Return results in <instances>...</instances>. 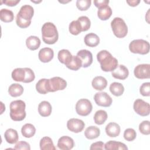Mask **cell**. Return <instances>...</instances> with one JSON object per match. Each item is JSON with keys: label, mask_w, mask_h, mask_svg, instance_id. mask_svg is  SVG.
Returning a JSON list of instances; mask_svg holds the SVG:
<instances>
[{"label": "cell", "mask_w": 150, "mask_h": 150, "mask_svg": "<svg viewBox=\"0 0 150 150\" xmlns=\"http://www.w3.org/2000/svg\"><path fill=\"white\" fill-rule=\"evenodd\" d=\"M98 62L104 71H112L118 66V60L106 50L100 51L97 54Z\"/></svg>", "instance_id": "6da1fadb"}, {"label": "cell", "mask_w": 150, "mask_h": 150, "mask_svg": "<svg viewBox=\"0 0 150 150\" xmlns=\"http://www.w3.org/2000/svg\"><path fill=\"white\" fill-rule=\"evenodd\" d=\"M34 14L33 8L29 5L21 6L16 15V23L21 28H26L31 23V19Z\"/></svg>", "instance_id": "7a4b0ae2"}, {"label": "cell", "mask_w": 150, "mask_h": 150, "mask_svg": "<svg viewBox=\"0 0 150 150\" xmlns=\"http://www.w3.org/2000/svg\"><path fill=\"white\" fill-rule=\"evenodd\" d=\"M42 36L45 43L49 45L55 43L59 38L56 26L52 22L45 23L42 27Z\"/></svg>", "instance_id": "3957f363"}, {"label": "cell", "mask_w": 150, "mask_h": 150, "mask_svg": "<svg viewBox=\"0 0 150 150\" xmlns=\"http://www.w3.org/2000/svg\"><path fill=\"white\" fill-rule=\"evenodd\" d=\"M26 104L21 100L12 101L9 105L10 117L15 121H21L25 119L26 115L25 111Z\"/></svg>", "instance_id": "277c9868"}, {"label": "cell", "mask_w": 150, "mask_h": 150, "mask_svg": "<svg viewBox=\"0 0 150 150\" xmlns=\"http://www.w3.org/2000/svg\"><path fill=\"white\" fill-rule=\"evenodd\" d=\"M114 35L118 38H124L128 33V27L125 21L121 18L115 17L111 22Z\"/></svg>", "instance_id": "5b68a950"}, {"label": "cell", "mask_w": 150, "mask_h": 150, "mask_svg": "<svg viewBox=\"0 0 150 150\" xmlns=\"http://www.w3.org/2000/svg\"><path fill=\"white\" fill-rule=\"evenodd\" d=\"M129 49L133 53L146 54L149 52V43L144 39H135L130 42Z\"/></svg>", "instance_id": "8992f818"}, {"label": "cell", "mask_w": 150, "mask_h": 150, "mask_svg": "<svg viewBox=\"0 0 150 150\" xmlns=\"http://www.w3.org/2000/svg\"><path fill=\"white\" fill-rule=\"evenodd\" d=\"M93 105L90 100L81 98L78 100L76 104V112L81 116H87L92 111Z\"/></svg>", "instance_id": "52a82bcc"}, {"label": "cell", "mask_w": 150, "mask_h": 150, "mask_svg": "<svg viewBox=\"0 0 150 150\" xmlns=\"http://www.w3.org/2000/svg\"><path fill=\"white\" fill-rule=\"evenodd\" d=\"M67 86V82L60 77H53L48 79V87L49 92H54L63 90Z\"/></svg>", "instance_id": "ba28073f"}, {"label": "cell", "mask_w": 150, "mask_h": 150, "mask_svg": "<svg viewBox=\"0 0 150 150\" xmlns=\"http://www.w3.org/2000/svg\"><path fill=\"white\" fill-rule=\"evenodd\" d=\"M134 111L141 116H147L150 112V105L147 102L142 99H137L133 105Z\"/></svg>", "instance_id": "9c48e42d"}, {"label": "cell", "mask_w": 150, "mask_h": 150, "mask_svg": "<svg viewBox=\"0 0 150 150\" xmlns=\"http://www.w3.org/2000/svg\"><path fill=\"white\" fill-rule=\"evenodd\" d=\"M94 99L96 103L101 107H110L112 102L111 97L106 92H99L95 94Z\"/></svg>", "instance_id": "30bf717a"}, {"label": "cell", "mask_w": 150, "mask_h": 150, "mask_svg": "<svg viewBox=\"0 0 150 150\" xmlns=\"http://www.w3.org/2000/svg\"><path fill=\"white\" fill-rule=\"evenodd\" d=\"M150 64H141L137 65L134 70V76L139 79H149L150 77Z\"/></svg>", "instance_id": "8fae6325"}, {"label": "cell", "mask_w": 150, "mask_h": 150, "mask_svg": "<svg viewBox=\"0 0 150 150\" xmlns=\"http://www.w3.org/2000/svg\"><path fill=\"white\" fill-rule=\"evenodd\" d=\"M85 127V123L81 120L78 118H71L67 122L68 129L73 132L78 133L83 131Z\"/></svg>", "instance_id": "7c38bea8"}, {"label": "cell", "mask_w": 150, "mask_h": 150, "mask_svg": "<svg viewBox=\"0 0 150 150\" xmlns=\"http://www.w3.org/2000/svg\"><path fill=\"white\" fill-rule=\"evenodd\" d=\"M77 56L80 59L82 62V67L84 68L88 67L93 63V55L91 52L86 49L79 50Z\"/></svg>", "instance_id": "4fadbf2b"}, {"label": "cell", "mask_w": 150, "mask_h": 150, "mask_svg": "<svg viewBox=\"0 0 150 150\" xmlns=\"http://www.w3.org/2000/svg\"><path fill=\"white\" fill-rule=\"evenodd\" d=\"M57 146L62 150L71 149L74 146V141L70 137L62 136L58 140Z\"/></svg>", "instance_id": "5bb4252c"}, {"label": "cell", "mask_w": 150, "mask_h": 150, "mask_svg": "<svg viewBox=\"0 0 150 150\" xmlns=\"http://www.w3.org/2000/svg\"><path fill=\"white\" fill-rule=\"evenodd\" d=\"M54 56V52L50 47L41 49L38 54L39 59L43 63H47L52 60Z\"/></svg>", "instance_id": "9a60e30c"}, {"label": "cell", "mask_w": 150, "mask_h": 150, "mask_svg": "<svg viewBox=\"0 0 150 150\" xmlns=\"http://www.w3.org/2000/svg\"><path fill=\"white\" fill-rule=\"evenodd\" d=\"M112 76L117 79L124 80L128 77L129 75L128 69L124 65H118L117 68L111 73Z\"/></svg>", "instance_id": "2e32d148"}, {"label": "cell", "mask_w": 150, "mask_h": 150, "mask_svg": "<svg viewBox=\"0 0 150 150\" xmlns=\"http://www.w3.org/2000/svg\"><path fill=\"white\" fill-rule=\"evenodd\" d=\"M105 132L110 137H116L120 134V125L115 122H110L105 127Z\"/></svg>", "instance_id": "e0dca14e"}, {"label": "cell", "mask_w": 150, "mask_h": 150, "mask_svg": "<svg viewBox=\"0 0 150 150\" xmlns=\"http://www.w3.org/2000/svg\"><path fill=\"white\" fill-rule=\"evenodd\" d=\"M91 84L95 90L101 91L107 87V81L103 76H96L92 80Z\"/></svg>", "instance_id": "ac0fdd59"}, {"label": "cell", "mask_w": 150, "mask_h": 150, "mask_svg": "<svg viewBox=\"0 0 150 150\" xmlns=\"http://www.w3.org/2000/svg\"><path fill=\"white\" fill-rule=\"evenodd\" d=\"M52 105L49 102L43 101L38 105V112L42 117H48L52 112Z\"/></svg>", "instance_id": "d6986e66"}, {"label": "cell", "mask_w": 150, "mask_h": 150, "mask_svg": "<svg viewBox=\"0 0 150 150\" xmlns=\"http://www.w3.org/2000/svg\"><path fill=\"white\" fill-rule=\"evenodd\" d=\"M106 150H127L128 147L125 144L115 141H109L104 144Z\"/></svg>", "instance_id": "ffe728a7"}, {"label": "cell", "mask_w": 150, "mask_h": 150, "mask_svg": "<svg viewBox=\"0 0 150 150\" xmlns=\"http://www.w3.org/2000/svg\"><path fill=\"white\" fill-rule=\"evenodd\" d=\"M4 137L6 142L11 144L16 143L19 139L18 132L12 128H9L6 130L4 133Z\"/></svg>", "instance_id": "44dd1931"}, {"label": "cell", "mask_w": 150, "mask_h": 150, "mask_svg": "<svg viewBox=\"0 0 150 150\" xmlns=\"http://www.w3.org/2000/svg\"><path fill=\"white\" fill-rule=\"evenodd\" d=\"M85 44L89 47H96L100 43L99 37L94 33L87 34L84 39Z\"/></svg>", "instance_id": "7402d4cb"}, {"label": "cell", "mask_w": 150, "mask_h": 150, "mask_svg": "<svg viewBox=\"0 0 150 150\" xmlns=\"http://www.w3.org/2000/svg\"><path fill=\"white\" fill-rule=\"evenodd\" d=\"M26 70L25 68H16L14 69L11 74L12 78L16 81L24 82L26 79Z\"/></svg>", "instance_id": "603a6c76"}, {"label": "cell", "mask_w": 150, "mask_h": 150, "mask_svg": "<svg viewBox=\"0 0 150 150\" xmlns=\"http://www.w3.org/2000/svg\"><path fill=\"white\" fill-rule=\"evenodd\" d=\"M40 39L36 36H30L26 40V45L27 47L31 50L38 49L40 45Z\"/></svg>", "instance_id": "cb8c5ba5"}, {"label": "cell", "mask_w": 150, "mask_h": 150, "mask_svg": "<svg viewBox=\"0 0 150 150\" xmlns=\"http://www.w3.org/2000/svg\"><path fill=\"white\" fill-rule=\"evenodd\" d=\"M100 134V130L96 126H90L84 131V135L88 139H96L99 137Z\"/></svg>", "instance_id": "d4e9b609"}, {"label": "cell", "mask_w": 150, "mask_h": 150, "mask_svg": "<svg viewBox=\"0 0 150 150\" xmlns=\"http://www.w3.org/2000/svg\"><path fill=\"white\" fill-rule=\"evenodd\" d=\"M41 150H55L56 148L53 144L52 139L49 137H43L39 143Z\"/></svg>", "instance_id": "484cf974"}, {"label": "cell", "mask_w": 150, "mask_h": 150, "mask_svg": "<svg viewBox=\"0 0 150 150\" xmlns=\"http://www.w3.org/2000/svg\"><path fill=\"white\" fill-rule=\"evenodd\" d=\"M8 93L13 97L20 96L23 93V87L18 83L12 84L8 88Z\"/></svg>", "instance_id": "4316f807"}, {"label": "cell", "mask_w": 150, "mask_h": 150, "mask_svg": "<svg viewBox=\"0 0 150 150\" xmlns=\"http://www.w3.org/2000/svg\"><path fill=\"white\" fill-rule=\"evenodd\" d=\"M72 55L69 50L67 49H62L59 51L57 57L59 62L66 65L71 59Z\"/></svg>", "instance_id": "83f0119b"}, {"label": "cell", "mask_w": 150, "mask_h": 150, "mask_svg": "<svg viewBox=\"0 0 150 150\" xmlns=\"http://www.w3.org/2000/svg\"><path fill=\"white\" fill-rule=\"evenodd\" d=\"M35 132L36 128L32 124H25L21 128V133L22 135L26 138L32 137L35 134Z\"/></svg>", "instance_id": "f1b7e54d"}, {"label": "cell", "mask_w": 150, "mask_h": 150, "mask_svg": "<svg viewBox=\"0 0 150 150\" xmlns=\"http://www.w3.org/2000/svg\"><path fill=\"white\" fill-rule=\"evenodd\" d=\"M36 89L38 93L42 94H45L49 93L48 79H41L36 84Z\"/></svg>", "instance_id": "f546056e"}, {"label": "cell", "mask_w": 150, "mask_h": 150, "mask_svg": "<svg viewBox=\"0 0 150 150\" xmlns=\"http://www.w3.org/2000/svg\"><path fill=\"white\" fill-rule=\"evenodd\" d=\"M112 15V9L108 6L100 8L97 11V16L98 18L102 21H106L110 18Z\"/></svg>", "instance_id": "4dcf8cb0"}, {"label": "cell", "mask_w": 150, "mask_h": 150, "mask_svg": "<svg viewBox=\"0 0 150 150\" xmlns=\"http://www.w3.org/2000/svg\"><path fill=\"white\" fill-rule=\"evenodd\" d=\"M110 91L114 96L118 97L123 94L124 91V87L121 83L114 82L110 86Z\"/></svg>", "instance_id": "1f68e13d"}, {"label": "cell", "mask_w": 150, "mask_h": 150, "mask_svg": "<svg viewBox=\"0 0 150 150\" xmlns=\"http://www.w3.org/2000/svg\"><path fill=\"white\" fill-rule=\"evenodd\" d=\"M107 117V113L105 111L103 110H98L94 115V122L97 125H102L105 122Z\"/></svg>", "instance_id": "d6a6232c"}, {"label": "cell", "mask_w": 150, "mask_h": 150, "mask_svg": "<svg viewBox=\"0 0 150 150\" xmlns=\"http://www.w3.org/2000/svg\"><path fill=\"white\" fill-rule=\"evenodd\" d=\"M66 66L71 70H78L82 67V62L77 56H73L71 60L66 65Z\"/></svg>", "instance_id": "836d02e7"}, {"label": "cell", "mask_w": 150, "mask_h": 150, "mask_svg": "<svg viewBox=\"0 0 150 150\" xmlns=\"http://www.w3.org/2000/svg\"><path fill=\"white\" fill-rule=\"evenodd\" d=\"M0 19L2 21L8 23L12 22L14 19V15L12 11L3 8L0 11Z\"/></svg>", "instance_id": "e575fe53"}, {"label": "cell", "mask_w": 150, "mask_h": 150, "mask_svg": "<svg viewBox=\"0 0 150 150\" xmlns=\"http://www.w3.org/2000/svg\"><path fill=\"white\" fill-rule=\"evenodd\" d=\"M69 30L70 33L73 35H77L82 32V29L80 22L78 20L73 21L70 24L69 26Z\"/></svg>", "instance_id": "d590c367"}, {"label": "cell", "mask_w": 150, "mask_h": 150, "mask_svg": "<svg viewBox=\"0 0 150 150\" xmlns=\"http://www.w3.org/2000/svg\"><path fill=\"white\" fill-rule=\"evenodd\" d=\"M77 20L81 25L82 32L87 31V30H88L90 29V26H91V22L87 16H80L77 19Z\"/></svg>", "instance_id": "8d00e7d4"}, {"label": "cell", "mask_w": 150, "mask_h": 150, "mask_svg": "<svg viewBox=\"0 0 150 150\" xmlns=\"http://www.w3.org/2000/svg\"><path fill=\"white\" fill-rule=\"evenodd\" d=\"M139 130L144 135H149L150 134V124L148 120L143 121L139 125Z\"/></svg>", "instance_id": "74e56055"}, {"label": "cell", "mask_w": 150, "mask_h": 150, "mask_svg": "<svg viewBox=\"0 0 150 150\" xmlns=\"http://www.w3.org/2000/svg\"><path fill=\"white\" fill-rule=\"evenodd\" d=\"M137 136L136 131L132 128H127L124 131V138L128 141H134Z\"/></svg>", "instance_id": "f35d334b"}, {"label": "cell", "mask_w": 150, "mask_h": 150, "mask_svg": "<svg viewBox=\"0 0 150 150\" xmlns=\"http://www.w3.org/2000/svg\"><path fill=\"white\" fill-rule=\"evenodd\" d=\"M91 3L90 0H77L76 6L80 11H86L90 8Z\"/></svg>", "instance_id": "ab89813d"}, {"label": "cell", "mask_w": 150, "mask_h": 150, "mask_svg": "<svg viewBox=\"0 0 150 150\" xmlns=\"http://www.w3.org/2000/svg\"><path fill=\"white\" fill-rule=\"evenodd\" d=\"M139 92L143 96H150V83H144L140 87Z\"/></svg>", "instance_id": "60d3db41"}, {"label": "cell", "mask_w": 150, "mask_h": 150, "mask_svg": "<svg viewBox=\"0 0 150 150\" xmlns=\"http://www.w3.org/2000/svg\"><path fill=\"white\" fill-rule=\"evenodd\" d=\"M25 70H26V79L23 83H30L33 81L35 78V75L33 71L31 69L28 68V67H25Z\"/></svg>", "instance_id": "b9f144b4"}, {"label": "cell", "mask_w": 150, "mask_h": 150, "mask_svg": "<svg viewBox=\"0 0 150 150\" xmlns=\"http://www.w3.org/2000/svg\"><path fill=\"white\" fill-rule=\"evenodd\" d=\"M14 149L16 150H30V146L29 144L25 141H19L16 144Z\"/></svg>", "instance_id": "7bdbcfd3"}, {"label": "cell", "mask_w": 150, "mask_h": 150, "mask_svg": "<svg viewBox=\"0 0 150 150\" xmlns=\"http://www.w3.org/2000/svg\"><path fill=\"white\" fill-rule=\"evenodd\" d=\"M109 2L108 0H96L94 1V4L97 8L100 9L107 6Z\"/></svg>", "instance_id": "ee69618b"}, {"label": "cell", "mask_w": 150, "mask_h": 150, "mask_svg": "<svg viewBox=\"0 0 150 150\" xmlns=\"http://www.w3.org/2000/svg\"><path fill=\"white\" fill-rule=\"evenodd\" d=\"M104 144L102 141H98L93 143L91 145L90 149H104Z\"/></svg>", "instance_id": "f6af8a7d"}, {"label": "cell", "mask_w": 150, "mask_h": 150, "mask_svg": "<svg viewBox=\"0 0 150 150\" xmlns=\"http://www.w3.org/2000/svg\"><path fill=\"white\" fill-rule=\"evenodd\" d=\"M20 2L19 0H5L1 1V3H4L5 5L9 6H13L16 5Z\"/></svg>", "instance_id": "bcb514c9"}, {"label": "cell", "mask_w": 150, "mask_h": 150, "mask_svg": "<svg viewBox=\"0 0 150 150\" xmlns=\"http://www.w3.org/2000/svg\"><path fill=\"white\" fill-rule=\"evenodd\" d=\"M140 2V1L139 0H131V1H127V3L131 6H137L139 3Z\"/></svg>", "instance_id": "7dc6e473"}]
</instances>
